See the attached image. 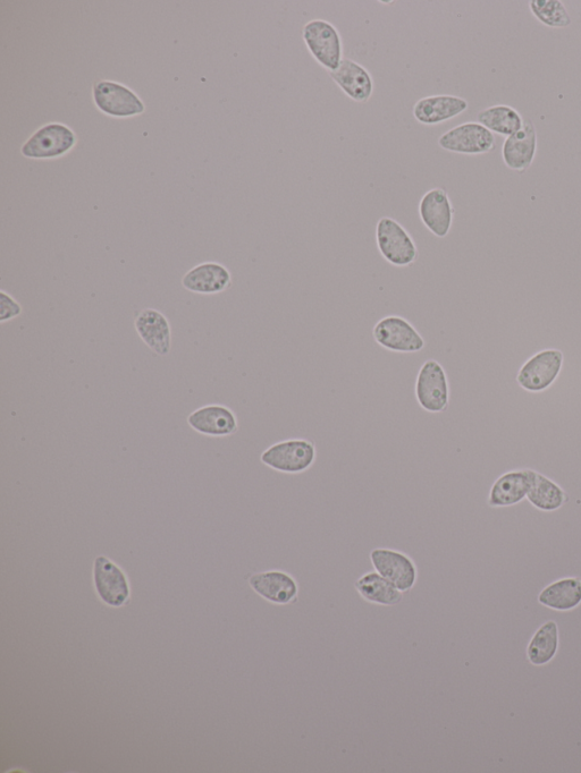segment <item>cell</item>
<instances>
[{
	"label": "cell",
	"mask_w": 581,
	"mask_h": 773,
	"mask_svg": "<svg viewBox=\"0 0 581 773\" xmlns=\"http://www.w3.org/2000/svg\"><path fill=\"white\" fill-rule=\"evenodd\" d=\"M537 130L532 120L525 118L521 129L505 138L502 159L511 171L524 173L534 164L537 156Z\"/></svg>",
	"instance_id": "7c38bea8"
},
{
	"label": "cell",
	"mask_w": 581,
	"mask_h": 773,
	"mask_svg": "<svg viewBox=\"0 0 581 773\" xmlns=\"http://www.w3.org/2000/svg\"><path fill=\"white\" fill-rule=\"evenodd\" d=\"M188 424L192 430L207 437H229L239 429L237 415L224 405H206L193 411L188 416Z\"/></svg>",
	"instance_id": "e0dca14e"
},
{
	"label": "cell",
	"mask_w": 581,
	"mask_h": 773,
	"mask_svg": "<svg viewBox=\"0 0 581 773\" xmlns=\"http://www.w3.org/2000/svg\"><path fill=\"white\" fill-rule=\"evenodd\" d=\"M316 447L307 439L280 441L267 448L260 461L277 472L299 474L306 472L316 462Z\"/></svg>",
	"instance_id": "3957f363"
},
{
	"label": "cell",
	"mask_w": 581,
	"mask_h": 773,
	"mask_svg": "<svg viewBox=\"0 0 581 773\" xmlns=\"http://www.w3.org/2000/svg\"><path fill=\"white\" fill-rule=\"evenodd\" d=\"M416 398L421 409L428 413H442L450 403L448 375L440 362L428 360L418 372Z\"/></svg>",
	"instance_id": "5b68a950"
},
{
	"label": "cell",
	"mask_w": 581,
	"mask_h": 773,
	"mask_svg": "<svg viewBox=\"0 0 581 773\" xmlns=\"http://www.w3.org/2000/svg\"><path fill=\"white\" fill-rule=\"evenodd\" d=\"M376 245L383 259L394 267H410L419 256L415 240L398 220L391 217L378 220Z\"/></svg>",
	"instance_id": "7a4b0ae2"
},
{
	"label": "cell",
	"mask_w": 581,
	"mask_h": 773,
	"mask_svg": "<svg viewBox=\"0 0 581 773\" xmlns=\"http://www.w3.org/2000/svg\"><path fill=\"white\" fill-rule=\"evenodd\" d=\"M22 307L11 295L6 292H0V322L11 321L21 316Z\"/></svg>",
	"instance_id": "4316f807"
},
{
	"label": "cell",
	"mask_w": 581,
	"mask_h": 773,
	"mask_svg": "<svg viewBox=\"0 0 581 773\" xmlns=\"http://www.w3.org/2000/svg\"><path fill=\"white\" fill-rule=\"evenodd\" d=\"M328 74L344 95L355 103L366 104L372 99L375 89L373 76L353 59L344 57L339 69Z\"/></svg>",
	"instance_id": "5bb4252c"
},
{
	"label": "cell",
	"mask_w": 581,
	"mask_h": 773,
	"mask_svg": "<svg viewBox=\"0 0 581 773\" xmlns=\"http://www.w3.org/2000/svg\"><path fill=\"white\" fill-rule=\"evenodd\" d=\"M421 223L439 239H444L451 232L454 219V208L448 192L441 188L427 191L419 201L418 207Z\"/></svg>",
	"instance_id": "8fae6325"
},
{
	"label": "cell",
	"mask_w": 581,
	"mask_h": 773,
	"mask_svg": "<svg viewBox=\"0 0 581 773\" xmlns=\"http://www.w3.org/2000/svg\"><path fill=\"white\" fill-rule=\"evenodd\" d=\"M77 142L75 134L62 124H49L32 135L22 154L28 158H55L66 154Z\"/></svg>",
	"instance_id": "30bf717a"
},
{
	"label": "cell",
	"mask_w": 581,
	"mask_h": 773,
	"mask_svg": "<svg viewBox=\"0 0 581 773\" xmlns=\"http://www.w3.org/2000/svg\"><path fill=\"white\" fill-rule=\"evenodd\" d=\"M231 285L230 270L217 262L201 263L182 278L185 290L201 295L220 294L229 290Z\"/></svg>",
	"instance_id": "d6986e66"
},
{
	"label": "cell",
	"mask_w": 581,
	"mask_h": 773,
	"mask_svg": "<svg viewBox=\"0 0 581 773\" xmlns=\"http://www.w3.org/2000/svg\"><path fill=\"white\" fill-rule=\"evenodd\" d=\"M524 121L525 118L518 110L508 105L490 106L477 114L478 123H481L494 135L498 134L505 138L517 133L524 125Z\"/></svg>",
	"instance_id": "d4e9b609"
},
{
	"label": "cell",
	"mask_w": 581,
	"mask_h": 773,
	"mask_svg": "<svg viewBox=\"0 0 581 773\" xmlns=\"http://www.w3.org/2000/svg\"><path fill=\"white\" fill-rule=\"evenodd\" d=\"M134 328L151 351L159 356L170 354L172 347V330L170 322L162 312L155 309L142 310L136 320Z\"/></svg>",
	"instance_id": "ffe728a7"
},
{
	"label": "cell",
	"mask_w": 581,
	"mask_h": 773,
	"mask_svg": "<svg viewBox=\"0 0 581 773\" xmlns=\"http://www.w3.org/2000/svg\"><path fill=\"white\" fill-rule=\"evenodd\" d=\"M370 562L375 572L390 581L401 592L414 589L418 580L417 566L404 552L377 548L370 552Z\"/></svg>",
	"instance_id": "9c48e42d"
},
{
	"label": "cell",
	"mask_w": 581,
	"mask_h": 773,
	"mask_svg": "<svg viewBox=\"0 0 581 773\" xmlns=\"http://www.w3.org/2000/svg\"><path fill=\"white\" fill-rule=\"evenodd\" d=\"M564 356L559 350L536 353L522 365L517 376L518 385L529 393H542L549 389L560 376Z\"/></svg>",
	"instance_id": "8992f818"
},
{
	"label": "cell",
	"mask_w": 581,
	"mask_h": 773,
	"mask_svg": "<svg viewBox=\"0 0 581 773\" xmlns=\"http://www.w3.org/2000/svg\"><path fill=\"white\" fill-rule=\"evenodd\" d=\"M94 583L99 599L109 607H123L131 597L128 576L106 556L95 559Z\"/></svg>",
	"instance_id": "ba28073f"
},
{
	"label": "cell",
	"mask_w": 581,
	"mask_h": 773,
	"mask_svg": "<svg viewBox=\"0 0 581 773\" xmlns=\"http://www.w3.org/2000/svg\"><path fill=\"white\" fill-rule=\"evenodd\" d=\"M538 603L555 611H571L581 605V579L563 577L545 586L538 594Z\"/></svg>",
	"instance_id": "44dd1931"
},
{
	"label": "cell",
	"mask_w": 581,
	"mask_h": 773,
	"mask_svg": "<svg viewBox=\"0 0 581 773\" xmlns=\"http://www.w3.org/2000/svg\"><path fill=\"white\" fill-rule=\"evenodd\" d=\"M529 10L545 27L566 29L572 24L567 7L559 0H532Z\"/></svg>",
	"instance_id": "484cf974"
},
{
	"label": "cell",
	"mask_w": 581,
	"mask_h": 773,
	"mask_svg": "<svg viewBox=\"0 0 581 773\" xmlns=\"http://www.w3.org/2000/svg\"><path fill=\"white\" fill-rule=\"evenodd\" d=\"M437 142L444 151L465 156L490 154L496 147L495 135L478 122L454 126L443 133Z\"/></svg>",
	"instance_id": "277c9868"
},
{
	"label": "cell",
	"mask_w": 581,
	"mask_h": 773,
	"mask_svg": "<svg viewBox=\"0 0 581 773\" xmlns=\"http://www.w3.org/2000/svg\"><path fill=\"white\" fill-rule=\"evenodd\" d=\"M373 336L378 345L394 353H418L426 345L415 326L400 316H389L378 321Z\"/></svg>",
	"instance_id": "52a82bcc"
},
{
	"label": "cell",
	"mask_w": 581,
	"mask_h": 773,
	"mask_svg": "<svg viewBox=\"0 0 581 773\" xmlns=\"http://www.w3.org/2000/svg\"><path fill=\"white\" fill-rule=\"evenodd\" d=\"M355 586L360 597L373 605L392 607L403 599V592L376 572L362 575Z\"/></svg>",
	"instance_id": "7402d4cb"
},
{
	"label": "cell",
	"mask_w": 581,
	"mask_h": 773,
	"mask_svg": "<svg viewBox=\"0 0 581 773\" xmlns=\"http://www.w3.org/2000/svg\"><path fill=\"white\" fill-rule=\"evenodd\" d=\"M536 471L532 469L512 470L495 480L488 496V506L493 508L511 507L527 498Z\"/></svg>",
	"instance_id": "ac0fdd59"
},
{
	"label": "cell",
	"mask_w": 581,
	"mask_h": 773,
	"mask_svg": "<svg viewBox=\"0 0 581 773\" xmlns=\"http://www.w3.org/2000/svg\"><path fill=\"white\" fill-rule=\"evenodd\" d=\"M95 103L100 110L114 117H131L145 112L137 95L122 84L103 81L94 89Z\"/></svg>",
	"instance_id": "2e32d148"
},
{
	"label": "cell",
	"mask_w": 581,
	"mask_h": 773,
	"mask_svg": "<svg viewBox=\"0 0 581 773\" xmlns=\"http://www.w3.org/2000/svg\"><path fill=\"white\" fill-rule=\"evenodd\" d=\"M469 103L465 98L453 95H435L421 98L412 108L416 122L436 126L452 121L466 113Z\"/></svg>",
	"instance_id": "9a60e30c"
},
{
	"label": "cell",
	"mask_w": 581,
	"mask_h": 773,
	"mask_svg": "<svg viewBox=\"0 0 581 773\" xmlns=\"http://www.w3.org/2000/svg\"><path fill=\"white\" fill-rule=\"evenodd\" d=\"M527 500L538 511L555 512L568 503L569 497L566 491L544 474L537 472L527 495Z\"/></svg>",
	"instance_id": "603a6c76"
},
{
	"label": "cell",
	"mask_w": 581,
	"mask_h": 773,
	"mask_svg": "<svg viewBox=\"0 0 581 773\" xmlns=\"http://www.w3.org/2000/svg\"><path fill=\"white\" fill-rule=\"evenodd\" d=\"M559 627L554 620L544 623L527 647V658L530 664L542 667L551 662L557 656L559 650Z\"/></svg>",
	"instance_id": "cb8c5ba5"
},
{
	"label": "cell",
	"mask_w": 581,
	"mask_h": 773,
	"mask_svg": "<svg viewBox=\"0 0 581 773\" xmlns=\"http://www.w3.org/2000/svg\"><path fill=\"white\" fill-rule=\"evenodd\" d=\"M249 585L259 597L277 606L291 605L299 596L296 579L283 571H267L250 576Z\"/></svg>",
	"instance_id": "4fadbf2b"
},
{
	"label": "cell",
	"mask_w": 581,
	"mask_h": 773,
	"mask_svg": "<svg viewBox=\"0 0 581 773\" xmlns=\"http://www.w3.org/2000/svg\"><path fill=\"white\" fill-rule=\"evenodd\" d=\"M302 40L311 57L328 73L339 69L344 59L341 32L331 22L310 20L302 28Z\"/></svg>",
	"instance_id": "6da1fadb"
}]
</instances>
